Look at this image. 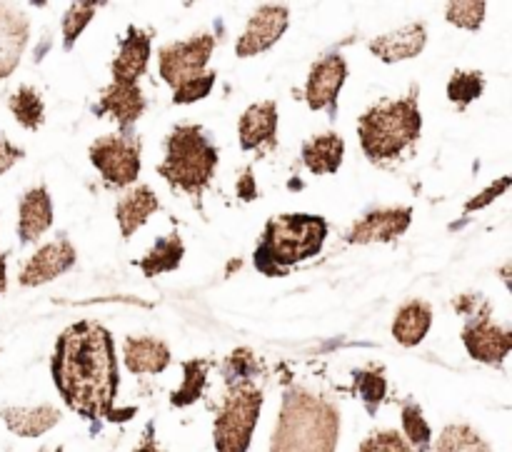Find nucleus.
<instances>
[{
  "label": "nucleus",
  "mask_w": 512,
  "mask_h": 452,
  "mask_svg": "<svg viewBox=\"0 0 512 452\" xmlns=\"http://www.w3.org/2000/svg\"><path fill=\"white\" fill-rule=\"evenodd\" d=\"M53 378L70 410L88 420H113L118 390L113 335L93 323H78L65 330L55 345Z\"/></svg>",
  "instance_id": "f257e3e1"
},
{
  "label": "nucleus",
  "mask_w": 512,
  "mask_h": 452,
  "mask_svg": "<svg viewBox=\"0 0 512 452\" xmlns=\"http://www.w3.org/2000/svg\"><path fill=\"white\" fill-rule=\"evenodd\" d=\"M340 415L330 400L293 388L285 393L270 452H335Z\"/></svg>",
  "instance_id": "f03ea898"
},
{
  "label": "nucleus",
  "mask_w": 512,
  "mask_h": 452,
  "mask_svg": "<svg viewBox=\"0 0 512 452\" xmlns=\"http://www.w3.org/2000/svg\"><path fill=\"white\" fill-rule=\"evenodd\" d=\"M420 125L423 120L415 93L400 100H388L360 115V145L375 163L395 160L420 138Z\"/></svg>",
  "instance_id": "7ed1b4c3"
},
{
  "label": "nucleus",
  "mask_w": 512,
  "mask_h": 452,
  "mask_svg": "<svg viewBox=\"0 0 512 452\" xmlns=\"http://www.w3.org/2000/svg\"><path fill=\"white\" fill-rule=\"evenodd\" d=\"M218 168V150L198 125H178L165 140V160L158 173L173 188L200 198Z\"/></svg>",
  "instance_id": "20e7f679"
},
{
  "label": "nucleus",
  "mask_w": 512,
  "mask_h": 452,
  "mask_svg": "<svg viewBox=\"0 0 512 452\" xmlns=\"http://www.w3.org/2000/svg\"><path fill=\"white\" fill-rule=\"evenodd\" d=\"M328 235V223L320 215H278L265 228L263 245L258 250V265L270 260L265 273L275 275L280 268L303 263L320 253Z\"/></svg>",
  "instance_id": "39448f33"
},
{
  "label": "nucleus",
  "mask_w": 512,
  "mask_h": 452,
  "mask_svg": "<svg viewBox=\"0 0 512 452\" xmlns=\"http://www.w3.org/2000/svg\"><path fill=\"white\" fill-rule=\"evenodd\" d=\"M263 393L253 383H230L218 420H215V448L218 452H245L258 428Z\"/></svg>",
  "instance_id": "423d86ee"
},
{
  "label": "nucleus",
  "mask_w": 512,
  "mask_h": 452,
  "mask_svg": "<svg viewBox=\"0 0 512 452\" xmlns=\"http://www.w3.org/2000/svg\"><path fill=\"white\" fill-rule=\"evenodd\" d=\"M90 163L103 173L105 183L125 188L140 175V143L128 135H103L90 145Z\"/></svg>",
  "instance_id": "0eeeda50"
},
{
  "label": "nucleus",
  "mask_w": 512,
  "mask_h": 452,
  "mask_svg": "<svg viewBox=\"0 0 512 452\" xmlns=\"http://www.w3.org/2000/svg\"><path fill=\"white\" fill-rule=\"evenodd\" d=\"M213 50L215 35L210 33H200L195 38L183 40V43L165 45L158 53L160 75H163L170 88L178 90L180 85L190 83V80L205 73V65H208Z\"/></svg>",
  "instance_id": "6e6552de"
},
{
  "label": "nucleus",
  "mask_w": 512,
  "mask_h": 452,
  "mask_svg": "<svg viewBox=\"0 0 512 452\" xmlns=\"http://www.w3.org/2000/svg\"><path fill=\"white\" fill-rule=\"evenodd\" d=\"M470 318L473 320H470L463 333V343L468 348L470 358L500 368L512 348V333L508 328H500V325L490 320V305L480 310V313L470 315Z\"/></svg>",
  "instance_id": "1a4fd4ad"
},
{
  "label": "nucleus",
  "mask_w": 512,
  "mask_h": 452,
  "mask_svg": "<svg viewBox=\"0 0 512 452\" xmlns=\"http://www.w3.org/2000/svg\"><path fill=\"white\" fill-rule=\"evenodd\" d=\"M290 13L285 5L278 3H265L255 10L253 18L248 20V28L240 35L238 45H235V53L238 58H253V55L265 53L268 48H273L283 33L288 30Z\"/></svg>",
  "instance_id": "9d476101"
},
{
  "label": "nucleus",
  "mask_w": 512,
  "mask_h": 452,
  "mask_svg": "<svg viewBox=\"0 0 512 452\" xmlns=\"http://www.w3.org/2000/svg\"><path fill=\"white\" fill-rule=\"evenodd\" d=\"M345 78H348V65H345L343 55L333 53L318 60L313 70H310L308 85H305V100H308L310 108L335 113L338 93L343 88Z\"/></svg>",
  "instance_id": "9b49d317"
},
{
  "label": "nucleus",
  "mask_w": 512,
  "mask_h": 452,
  "mask_svg": "<svg viewBox=\"0 0 512 452\" xmlns=\"http://www.w3.org/2000/svg\"><path fill=\"white\" fill-rule=\"evenodd\" d=\"M413 223V208H388L368 213L348 233V243L370 245V243H393Z\"/></svg>",
  "instance_id": "f8f14e48"
},
{
  "label": "nucleus",
  "mask_w": 512,
  "mask_h": 452,
  "mask_svg": "<svg viewBox=\"0 0 512 452\" xmlns=\"http://www.w3.org/2000/svg\"><path fill=\"white\" fill-rule=\"evenodd\" d=\"M75 265V248L70 240L60 238L58 243H50L45 248H40L33 258L25 263V268L20 270V285L23 288H35V285H43L55 280L58 275H63L65 270H70Z\"/></svg>",
  "instance_id": "ddd939ff"
},
{
  "label": "nucleus",
  "mask_w": 512,
  "mask_h": 452,
  "mask_svg": "<svg viewBox=\"0 0 512 452\" xmlns=\"http://www.w3.org/2000/svg\"><path fill=\"white\" fill-rule=\"evenodd\" d=\"M30 38L28 15L13 5L0 3V80L8 78L18 68L23 50Z\"/></svg>",
  "instance_id": "4468645a"
},
{
  "label": "nucleus",
  "mask_w": 512,
  "mask_h": 452,
  "mask_svg": "<svg viewBox=\"0 0 512 452\" xmlns=\"http://www.w3.org/2000/svg\"><path fill=\"white\" fill-rule=\"evenodd\" d=\"M425 43H428V30H425V25L410 23L393 30V33L378 35L370 43V53L378 55L383 63H400V60H410L423 53Z\"/></svg>",
  "instance_id": "2eb2a0df"
},
{
  "label": "nucleus",
  "mask_w": 512,
  "mask_h": 452,
  "mask_svg": "<svg viewBox=\"0 0 512 452\" xmlns=\"http://www.w3.org/2000/svg\"><path fill=\"white\" fill-rule=\"evenodd\" d=\"M240 145L243 150H260L275 145L278 135V105L273 100L250 105L240 118Z\"/></svg>",
  "instance_id": "dca6fc26"
},
{
  "label": "nucleus",
  "mask_w": 512,
  "mask_h": 452,
  "mask_svg": "<svg viewBox=\"0 0 512 452\" xmlns=\"http://www.w3.org/2000/svg\"><path fill=\"white\" fill-rule=\"evenodd\" d=\"M150 60V35L140 28H130L120 40L118 58L113 63V83L138 85V78L145 73Z\"/></svg>",
  "instance_id": "f3484780"
},
{
  "label": "nucleus",
  "mask_w": 512,
  "mask_h": 452,
  "mask_svg": "<svg viewBox=\"0 0 512 452\" xmlns=\"http://www.w3.org/2000/svg\"><path fill=\"white\" fill-rule=\"evenodd\" d=\"M98 113L113 115L120 130H130L138 123L140 115L145 113V98L138 85L110 83L100 95Z\"/></svg>",
  "instance_id": "a211bd4d"
},
{
  "label": "nucleus",
  "mask_w": 512,
  "mask_h": 452,
  "mask_svg": "<svg viewBox=\"0 0 512 452\" xmlns=\"http://www.w3.org/2000/svg\"><path fill=\"white\" fill-rule=\"evenodd\" d=\"M50 225H53V200H50L48 190H45L43 185L28 190V193L20 198V243H35Z\"/></svg>",
  "instance_id": "6ab92c4d"
},
{
  "label": "nucleus",
  "mask_w": 512,
  "mask_h": 452,
  "mask_svg": "<svg viewBox=\"0 0 512 452\" xmlns=\"http://www.w3.org/2000/svg\"><path fill=\"white\" fill-rule=\"evenodd\" d=\"M123 358L130 373L158 375L170 365V350L155 338H128L123 345Z\"/></svg>",
  "instance_id": "aec40b11"
},
{
  "label": "nucleus",
  "mask_w": 512,
  "mask_h": 452,
  "mask_svg": "<svg viewBox=\"0 0 512 452\" xmlns=\"http://www.w3.org/2000/svg\"><path fill=\"white\" fill-rule=\"evenodd\" d=\"M158 208V198H155V193L148 185H140V188L125 193L123 198L118 200V208H115V218H118L123 238H133L135 230L143 228L145 220H148Z\"/></svg>",
  "instance_id": "412c9836"
},
{
  "label": "nucleus",
  "mask_w": 512,
  "mask_h": 452,
  "mask_svg": "<svg viewBox=\"0 0 512 452\" xmlns=\"http://www.w3.org/2000/svg\"><path fill=\"white\" fill-rule=\"evenodd\" d=\"M430 325H433V308L428 303H423V300H410L395 315L393 338L403 348H415V345L423 343Z\"/></svg>",
  "instance_id": "4be33fe9"
},
{
  "label": "nucleus",
  "mask_w": 512,
  "mask_h": 452,
  "mask_svg": "<svg viewBox=\"0 0 512 452\" xmlns=\"http://www.w3.org/2000/svg\"><path fill=\"white\" fill-rule=\"evenodd\" d=\"M3 423L8 425L10 433L18 438H40L50 428L60 423V413L50 405H38V408H5Z\"/></svg>",
  "instance_id": "5701e85b"
},
{
  "label": "nucleus",
  "mask_w": 512,
  "mask_h": 452,
  "mask_svg": "<svg viewBox=\"0 0 512 452\" xmlns=\"http://www.w3.org/2000/svg\"><path fill=\"white\" fill-rule=\"evenodd\" d=\"M345 143L338 133H323L303 145V163L310 173L330 175L343 163Z\"/></svg>",
  "instance_id": "b1692460"
},
{
  "label": "nucleus",
  "mask_w": 512,
  "mask_h": 452,
  "mask_svg": "<svg viewBox=\"0 0 512 452\" xmlns=\"http://www.w3.org/2000/svg\"><path fill=\"white\" fill-rule=\"evenodd\" d=\"M183 255H185L183 240H180L178 233H170L165 235V238H160L138 265L140 270H143L145 278H158L160 273H170V270L178 268Z\"/></svg>",
  "instance_id": "393cba45"
},
{
  "label": "nucleus",
  "mask_w": 512,
  "mask_h": 452,
  "mask_svg": "<svg viewBox=\"0 0 512 452\" xmlns=\"http://www.w3.org/2000/svg\"><path fill=\"white\" fill-rule=\"evenodd\" d=\"M8 108L13 110L15 120H18L25 130H38L40 125H43V98H40L38 90L30 88V85H23V88H18L10 95Z\"/></svg>",
  "instance_id": "a878e982"
},
{
  "label": "nucleus",
  "mask_w": 512,
  "mask_h": 452,
  "mask_svg": "<svg viewBox=\"0 0 512 452\" xmlns=\"http://www.w3.org/2000/svg\"><path fill=\"white\" fill-rule=\"evenodd\" d=\"M208 370H210V360L203 358H193L188 363H183V385L173 393L170 403L175 408H185V405H193L195 400H200L205 388V378H208Z\"/></svg>",
  "instance_id": "bb28decb"
},
{
  "label": "nucleus",
  "mask_w": 512,
  "mask_h": 452,
  "mask_svg": "<svg viewBox=\"0 0 512 452\" xmlns=\"http://www.w3.org/2000/svg\"><path fill=\"white\" fill-rule=\"evenodd\" d=\"M435 452H493L470 425H448L435 443Z\"/></svg>",
  "instance_id": "cd10ccee"
},
{
  "label": "nucleus",
  "mask_w": 512,
  "mask_h": 452,
  "mask_svg": "<svg viewBox=\"0 0 512 452\" xmlns=\"http://www.w3.org/2000/svg\"><path fill=\"white\" fill-rule=\"evenodd\" d=\"M355 390L363 398L365 410L370 415L378 413L380 403L385 400V393H388V383H385V375L380 368H368V370H358L355 373Z\"/></svg>",
  "instance_id": "c85d7f7f"
},
{
  "label": "nucleus",
  "mask_w": 512,
  "mask_h": 452,
  "mask_svg": "<svg viewBox=\"0 0 512 452\" xmlns=\"http://www.w3.org/2000/svg\"><path fill=\"white\" fill-rule=\"evenodd\" d=\"M483 88V73H478V70H458V73H453V78L448 83V98L458 108H468L473 100H478L483 95Z\"/></svg>",
  "instance_id": "c756f323"
},
{
  "label": "nucleus",
  "mask_w": 512,
  "mask_h": 452,
  "mask_svg": "<svg viewBox=\"0 0 512 452\" xmlns=\"http://www.w3.org/2000/svg\"><path fill=\"white\" fill-rule=\"evenodd\" d=\"M485 10H488V5L483 0H475V3L473 0H463V3H450L445 8V18H448V23L458 25V28L478 30L485 20Z\"/></svg>",
  "instance_id": "7c9ffc66"
},
{
  "label": "nucleus",
  "mask_w": 512,
  "mask_h": 452,
  "mask_svg": "<svg viewBox=\"0 0 512 452\" xmlns=\"http://www.w3.org/2000/svg\"><path fill=\"white\" fill-rule=\"evenodd\" d=\"M403 428L405 435H408L410 448H418L420 452H425L430 448V425L425 423L423 413L415 403H408L403 408Z\"/></svg>",
  "instance_id": "2f4dec72"
},
{
  "label": "nucleus",
  "mask_w": 512,
  "mask_h": 452,
  "mask_svg": "<svg viewBox=\"0 0 512 452\" xmlns=\"http://www.w3.org/2000/svg\"><path fill=\"white\" fill-rule=\"evenodd\" d=\"M95 8H98V5H93V3H73V5H70L68 13H65V18H63L65 50L73 48L75 40H78V35L85 30V25L93 20Z\"/></svg>",
  "instance_id": "473e14b6"
},
{
  "label": "nucleus",
  "mask_w": 512,
  "mask_h": 452,
  "mask_svg": "<svg viewBox=\"0 0 512 452\" xmlns=\"http://www.w3.org/2000/svg\"><path fill=\"white\" fill-rule=\"evenodd\" d=\"M258 370V360H255V355L250 353V350L240 348L235 350V353L228 355V360H225V380L230 383H253V373Z\"/></svg>",
  "instance_id": "72a5a7b5"
},
{
  "label": "nucleus",
  "mask_w": 512,
  "mask_h": 452,
  "mask_svg": "<svg viewBox=\"0 0 512 452\" xmlns=\"http://www.w3.org/2000/svg\"><path fill=\"white\" fill-rule=\"evenodd\" d=\"M215 78H218V75H215V70L213 73L198 75V78H193L190 83L180 85V88L175 90L173 100L178 105H188V103H198V100L208 98V93L213 90V85H215Z\"/></svg>",
  "instance_id": "f704fd0d"
},
{
  "label": "nucleus",
  "mask_w": 512,
  "mask_h": 452,
  "mask_svg": "<svg viewBox=\"0 0 512 452\" xmlns=\"http://www.w3.org/2000/svg\"><path fill=\"white\" fill-rule=\"evenodd\" d=\"M358 452H418L410 448V443L405 438H400L395 430H383V433H375L360 445Z\"/></svg>",
  "instance_id": "c9c22d12"
},
{
  "label": "nucleus",
  "mask_w": 512,
  "mask_h": 452,
  "mask_svg": "<svg viewBox=\"0 0 512 452\" xmlns=\"http://www.w3.org/2000/svg\"><path fill=\"white\" fill-rule=\"evenodd\" d=\"M508 185H510V178H508V175H503V178H500L498 183L490 185V188H485L483 193L478 195V198L468 200V203H465V213H473V210H480V208H485V205L493 203V200H498L500 195H503L505 190H508Z\"/></svg>",
  "instance_id": "e433bc0d"
},
{
  "label": "nucleus",
  "mask_w": 512,
  "mask_h": 452,
  "mask_svg": "<svg viewBox=\"0 0 512 452\" xmlns=\"http://www.w3.org/2000/svg\"><path fill=\"white\" fill-rule=\"evenodd\" d=\"M20 158H23V150L15 148L10 140H5L3 135H0V175L8 173V170L13 168Z\"/></svg>",
  "instance_id": "4c0bfd02"
},
{
  "label": "nucleus",
  "mask_w": 512,
  "mask_h": 452,
  "mask_svg": "<svg viewBox=\"0 0 512 452\" xmlns=\"http://www.w3.org/2000/svg\"><path fill=\"white\" fill-rule=\"evenodd\" d=\"M238 195L243 200H255V180L250 178V170H245L243 180L238 183Z\"/></svg>",
  "instance_id": "58836bf2"
},
{
  "label": "nucleus",
  "mask_w": 512,
  "mask_h": 452,
  "mask_svg": "<svg viewBox=\"0 0 512 452\" xmlns=\"http://www.w3.org/2000/svg\"><path fill=\"white\" fill-rule=\"evenodd\" d=\"M5 285H8V255H0V295L5 293Z\"/></svg>",
  "instance_id": "ea45409f"
},
{
  "label": "nucleus",
  "mask_w": 512,
  "mask_h": 452,
  "mask_svg": "<svg viewBox=\"0 0 512 452\" xmlns=\"http://www.w3.org/2000/svg\"><path fill=\"white\" fill-rule=\"evenodd\" d=\"M135 452H160V450L155 448V443H150V440H148V443H145V445H140V448L135 450Z\"/></svg>",
  "instance_id": "a19ab883"
}]
</instances>
